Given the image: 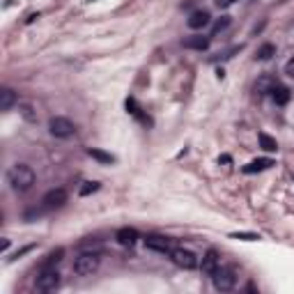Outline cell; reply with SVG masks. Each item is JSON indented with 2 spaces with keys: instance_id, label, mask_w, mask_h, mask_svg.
<instances>
[{
  "instance_id": "7c38bea8",
  "label": "cell",
  "mask_w": 294,
  "mask_h": 294,
  "mask_svg": "<svg viewBox=\"0 0 294 294\" xmlns=\"http://www.w3.org/2000/svg\"><path fill=\"white\" fill-rule=\"evenodd\" d=\"M209 42H212V37L196 35V37H189V39H184V49H191V51H207V49H209Z\"/></svg>"
},
{
  "instance_id": "3957f363",
  "label": "cell",
  "mask_w": 294,
  "mask_h": 294,
  "mask_svg": "<svg viewBox=\"0 0 294 294\" xmlns=\"http://www.w3.org/2000/svg\"><path fill=\"white\" fill-rule=\"evenodd\" d=\"M35 287L39 292H53L60 287V271L55 267L51 269H39V276L35 280Z\"/></svg>"
},
{
  "instance_id": "44dd1931",
  "label": "cell",
  "mask_w": 294,
  "mask_h": 294,
  "mask_svg": "<svg viewBox=\"0 0 294 294\" xmlns=\"http://www.w3.org/2000/svg\"><path fill=\"white\" fill-rule=\"evenodd\" d=\"M258 140H260V147H262L264 152H278V143L271 138L269 133H262V131H260V133H258Z\"/></svg>"
},
{
  "instance_id": "d6986e66",
  "label": "cell",
  "mask_w": 294,
  "mask_h": 294,
  "mask_svg": "<svg viewBox=\"0 0 294 294\" xmlns=\"http://www.w3.org/2000/svg\"><path fill=\"white\" fill-rule=\"evenodd\" d=\"M18 113H21V117L26 122H30V124H37V122H39V115H37L33 104H18Z\"/></svg>"
},
{
  "instance_id": "277c9868",
  "label": "cell",
  "mask_w": 294,
  "mask_h": 294,
  "mask_svg": "<svg viewBox=\"0 0 294 294\" xmlns=\"http://www.w3.org/2000/svg\"><path fill=\"white\" fill-rule=\"evenodd\" d=\"M168 255H170V260H173L175 267H180V269H186V271H191V269L200 267L198 255H196L193 251H189V248H173Z\"/></svg>"
},
{
  "instance_id": "ffe728a7",
  "label": "cell",
  "mask_w": 294,
  "mask_h": 294,
  "mask_svg": "<svg viewBox=\"0 0 294 294\" xmlns=\"http://www.w3.org/2000/svg\"><path fill=\"white\" fill-rule=\"evenodd\" d=\"M271 99H274V104L285 106L287 101H290V90H287L285 85H276L271 90Z\"/></svg>"
},
{
  "instance_id": "7402d4cb",
  "label": "cell",
  "mask_w": 294,
  "mask_h": 294,
  "mask_svg": "<svg viewBox=\"0 0 294 294\" xmlns=\"http://www.w3.org/2000/svg\"><path fill=\"white\" fill-rule=\"evenodd\" d=\"M230 23H232V16H228V14H225V16H221L216 23L212 26V35H209V37H216L218 33H223L225 28H230Z\"/></svg>"
},
{
  "instance_id": "6da1fadb",
  "label": "cell",
  "mask_w": 294,
  "mask_h": 294,
  "mask_svg": "<svg viewBox=\"0 0 294 294\" xmlns=\"http://www.w3.org/2000/svg\"><path fill=\"white\" fill-rule=\"evenodd\" d=\"M7 182H9V186H12L14 191L26 193V191H30L33 186H35L37 175H35V170H33L30 165L16 163V165H12V168L7 170Z\"/></svg>"
},
{
  "instance_id": "e0dca14e",
  "label": "cell",
  "mask_w": 294,
  "mask_h": 294,
  "mask_svg": "<svg viewBox=\"0 0 294 294\" xmlns=\"http://www.w3.org/2000/svg\"><path fill=\"white\" fill-rule=\"evenodd\" d=\"M62 255H65V248H55V251H51L49 255H46V260H44L42 264H39V269H51V267H58L62 262Z\"/></svg>"
},
{
  "instance_id": "7a4b0ae2",
  "label": "cell",
  "mask_w": 294,
  "mask_h": 294,
  "mask_svg": "<svg viewBox=\"0 0 294 294\" xmlns=\"http://www.w3.org/2000/svg\"><path fill=\"white\" fill-rule=\"evenodd\" d=\"M101 267V253L99 251H85L74 260V274L76 276H92Z\"/></svg>"
},
{
  "instance_id": "5b68a950",
  "label": "cell",
  "mask_w": 294,
  "mask_h": 294,
  "mask_svg": "<svg viewBox=\"0 0 294 294\" xmlns=\"http://www.w3.org/2000/svg\"><path fill=\"white\" fill-rule=\"evenodd\" d=\"M212 283H214V287H216L218 292H230V290H234V285H237V276H234L232 269L218 267L216 271H214V276H212Z\"/></svg>"
},
{
  "instance_id": "8992f818",
  "label": "cell",
  "mask_w": 294,
  "mask_h": 294,
  "mask_svg": "<svg viewBox=\"0 0 294 294\" xmlns=\"http://www.w3.org/2000/svg\"><path fill=\"white\" fill-rule=\"evenodd\" d=\"M49 131L55 138H71L76 133V124L69 117H51L49 120Z\"/></svg>"
},
{
  "instance_id": "ac0fdd59",
  "label": "cell",
  "mask_w": 294,
  "mask_h": 294,
  "mask_svg": "<svg viewBox=\"0 0 294 294\" xmlns=\"http://www.w3.org/2000/svg\"><path fill=\"white\" fill-rule=\"evenodd\" d=\"M276 55V46L271 42H264L262 46L258 49V53H255V60H260V62H267V60H271Z\"/></svg>"
},
{
  "instance_id": "484cf974",
  "label": "cell",
  "mask_w": 294,
  "mask_h": 294,
  "mask_svg": "<svg viewBox=\"0 0 294 294\" xmlns=\"http://www.w3.org/2000/svg\"><path fill=\"white\" fill-rule=\"evenodd\" d=\"M214 2H216V7H218V9H228L230 5H234L237 0H214Z\"/></svg>"
},
{
  "instance_id": "4fadbf2b",
  "label": "cell",
  "mask_w": 294,
  "mask_h": 294,
  "mask_svg": "<svg viewBox=\"0 0 294 294\" xmlns=\"http://www.w3.org/2000/svg\"><path fill=\"white\" fill-rule=\"evenodd\" d=\"M271 165H274V159H255V161H251V163L244 165L242 173H246V175L262 173V170H267V168H271Z\"/></svg>"
},
{
  "instance_id": "9a60e30c",
  "label": "cell",
  "mask_w": 294,
  "mask_h": 294,
  "mask_svg": "<svg viewBox=\"0 0 294 294\" xmlns=\"http://www.w3.org/2000/svg\"><path fill=\"white\" fill-rule=\"evenodd\" d=\"M276 85H278L276 81L264 74V76H260L258 81H255V92H258V95H271V90H274Z\"/></svg>"
},
{
  "instance_id": "d4e9b609",
  "label": "cell",
  "mask_w": 294,
  "mask_h": 294,
  "mask_svg": "<svg viewBox=\"0 0 294 294\" xmlns=\"http://www.w3.org/2000/svg\"><path fill=\"white\" fill-rule=\"evenodd\" d=\"M285 74L290 78H294V58H290V60L285 62Z\"/></svg>"
},
{
  "instance_id": "8fae6325",
  "label": "cell",
  "mask_w": 294,
  "mask_h": 294,
  "mask_svg": "<svg viewBox=\"0 0 294 294\" xmlns=\"http://www.w3.org/2000/svg\"><path fill=\"white\" fill-rule=\"evenodd\" d=\"M138 239H140V234L136 228H120V230H117V242H120L122 246H133Z\"/></svg>"
},
{
  "instance_id": "2e32d148",
  "label": "cell",
  "mask_w": 294,
  "mask_h": 294,
  "mask_svg": "<svg viewBox=\"0 0 294 294\" xmlns=\"http://www.w3.org/2000/svg\"><path fill=\"white\" fill-rule=\"evenodd\" d=\"M14 104H16V92L12 87H2L0 90V111H9Z\"/></svg>"
},
{
  "instance_id": "52a82bcc",
  "label": "cell",
  "mask_w": 294,
  "mask_h": 294,
  "mask_svg": "<svg viewBox=\"0 0 294 294\" xmlns=\"http://www.w3.org/2000/svg\"><path fill=\"white\" fill-rule=\"evenodd\" d=\"M67 200H69V193L58 186V189H51V191L44 193L42 205H44V209H55V207H62Z\"/></svg>"
},
{
  "instance_id": "5bb4252c",
  "label": "cell",
  "mask_w": 294,
  "mask_h": 294,
  "mask_svg": "<svg viewBox=\"0 0 294 294\" xmlns=\"http://www.w3.org/2000/svg\"><path fill=\"white\" fill-rule=\"evenodd\" d=\"M87 156H92L95 161H99V163H104V165H111L117 161L111 152H104V149H99V147H87Z\"/></svg>"
},
{
  "instance_id": "ba28073f",
  "label": "cell",
  "mask_w": 294,
  "mask_h": 294,
  "mask_svg": "<svg viewBox=\"0 0 294 294\" xmlns=\"http://www.w3.org/2000/svg\"><path fill=\"white\" fill-rule=\"evenodd\" d=\"M145 246L156 253H170L173 251V239L161 237V234H149V237H145Z\"/></svg>"
},
{
  "instance_id": "4316f807",
  "label": "cell",
  "mask_w": 294,
  "mask_h": 294,
  "mask_svg": "<svg viewBox=\"0 0 294 294\" xmlns=\"http://www.w3.org/2000/svg\"><path fill=\"white\" fill-rule=\"evenodd\" d=\"M218 163H232V159L225 154V156H221V159H218Z\"/></svg>"
},
{
  "instance_id": "9c48e42d",
  "label": "cell",
  "mask_w": 294,
  "mask_h": 294,
  "mask_svg": "<svg viewBox=\"0 0 294 294\" xmlns=\"http://www.w3.org/2000/svg\"><path fill=\"white\" fill-rule=\"evenodd\" d=\"M221 267V258H218V253L214 248H209L205 255H202V262H200V271L205 274V276H214V271Z\"/></svg>"
},
{
  "instance_id": "cb8c5ba5",
  "label": "cell",
  "mask_w": 294,
  "mask_h": 294,
  "mask_svg": "<svg viewBox=\"0 0 294 294\" xmlns=\"http://www.w3.org/2000/svg\"><path fill=\"white\" fill-rule=\"evenodd\" d=\"M99 189H101L99 182H85V186H81V196H90V193H95Z\"/></svg>"
},
{
  "instance_id": "603a6c76",
  "label": "cell",
  "mask_w": 294,
  "mask_h": 294,
  "mask_svg": "<svg viewBox=\"0 0 294 294\" xmlns=\"http://www.w3.org/2000/svg\"><path fill=\"white\" fill-rule=\"evenodd\" d=\"M232 239H244V242H258L260 234H255V232H232Z\"/></svg>"
},
{
  "instance_id": "30bf717a",
  "label": "cell",
  "mask_w": 294,
  "mask_h": 294,
  "mask_svg": "<svg viewBox=\"0 0 294 294\" xmlns=\"http://www.w3.org/2000/svg\"><path fill=\"white\" fill-rule=\"evenodd\" d=\"M212 23V16H209L207 9H196V12H191V16L186 18V26L191 30H202L205 26Z\"/></svg>"
}]
</instances>
